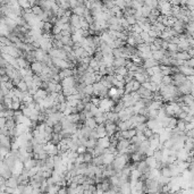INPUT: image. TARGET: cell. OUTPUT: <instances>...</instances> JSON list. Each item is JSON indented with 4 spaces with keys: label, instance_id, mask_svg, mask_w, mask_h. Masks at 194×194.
Wrapping results in <instances>:
<instances>
[{
    "label": "cell",
    "instance_id": "cell-48",
    "mask_svg": "<svg viewBox=\"0 0 194 194\" xmlns=\"http://www.w3.org/2000/svg\"><path fill=\"white\" fill-rule=\"evenodd\" d=\"M32 191H33V187L30 185L24 186V190H23V194H32Z\"/></svg>",
    "mask_w": 194,
    "mask_h": 194
},
{
    "label": "cell",
    "instance_id": "cell-39",
    "mask_svg": "<svg viewBox=\"0 0 194 194\" xmlns=\"http://www.w3.org/2000/svg\"><path fill=\"white\" fill-rule=\"evenodd\" d=\"M18 6L21 7V9H23V10H26V9L31 8L28 1H25V0H21V1H18Z\"/></svg>",
    "mask_w": 194,
    "mask_h": 194
},
{
    "label": "cell",
    "instance_id": "cell-57",
    "mask_svg": "<svg viewBox=\"0 0 194 194\" xmlns=\"http://www.w3.org/2000/svg\"><path fill=\"white\" fill-rule=\"evenodd\" d=\"M186 81H187V82H190V83H193L194 82V76L193 75L186 76Z\"/></svg>",
    "mask_w": 194,
    "mask_h": 194
},
{
    "label": "cell",
    "instance_id": "cell-50",
    "mask_svg": "<svg viewBox=\"0 0 194 194\" xmlns=\"http://www.w3.org/2000/svg\"><path fill=\"white\" fill-rule=\"evenodd\" d=\"M69 2V9H74L75 7L78 6V1L77 0H70V1H68Z\"/></svg>",
    "mask_w": 194,
    "mask_h": 194
},
{
    "label": "cell",
    "instance_id": "cell-6",
    "mask_svg": "<svg viewBox=\"0 0 194 194\" xmlns=\"http://www.w3.org/2000/svg\"><path fill=\"white\" fill-rule=\"evenodd\" d=\"M177 72H178V73H180V74H183L184 76L194 75L193 68L187 67V66H185V65H183V66H179V67H177Z\"/></svg>",
    "mask_w": 194,
    "mask_h": 194
},
{
    "label": "cell",
    "instance_id": "cell-49",
    "mask_svg": "<svg viewBox=\"0 0 194 194\" xmlns=\"http://www.w3.org/2000/svg\"><path fill=\"white\" fill-rule=\"evenodd\" d=\"M85 152H86V148L83 146V145H80V146L77 148V150H76V153H77V154H84Z\"/></svg>",
    "mask_w": 194,
    "mask_h": 194
},
{
    "label": "cell",
    "instance_id": "cell-52",
    "mask_svg": "<svg viewBox=\"0 0 194 194\" xmlns=\"http://www.w3.org/2000/svg\"><path fill=\"white\" fill-rule=\"evenodd\" d=\"M185 66H187V67L190 68H193L194 66V58H191V59H188L187 61H185V64H184Z\"/></svg>",
    "mask_w": 194,
    "mask_h": 194
},
{
    "label": "cell",
    "instance_id": "cell-58",
    "mask_svg": "<svg viewBox=\"0 0 194 194\" xmlns=\"http://www.w3.org/2000/svg\"><path fill=\"white\" fill-rule=\"evenodd\" d=\"M32 194H42V193H41L40 188H33V191H32Z\"/></svg>",
    "mask_w": 194,
    "mask_h": 194
},
{
    "label": "cell",
    "instance_id": "cell-46",
    "mask_svg": "<svg viewBox=\"0 0 194 194\" xmlns=\"http://www.w3.org/2000/svg\"><path fill=\"white\" fill-rule=\"evenodd\" d=\"M51 33H52V35H58V34L61 33V28H60L58 25H53Z\"/></svg>",
    "mask_w": 194,
    "mask_h": 194
},
{
    "label": "cell",
    "instance_id": "cell-38",
    "mask_svg": "<svg viewBox=\"0 0 194 194\" xmlns=\"http://www.w3.org/2000/svg\"><path fill=\"white\" fill-rule=\"evenodd\" d=\"M185 122L184 120H180V119H177V124H176V128L178 131H182V132H185Z\"/></svg>",
    "mask_w": 194,
    "mask_h": 194
},
{
    "label": "cell",
    "instance_id": "cell-13",
    "mask_svg": "<svg viewBox=\"0 0 194 194\" xmlns=\"http://www.w3.org/2000/svg\"><path fill=\"white\" fill-rule=\"evenodd\" d=\"M133 80H135L136 82H139L140 84H143L144 82L149 81V76H148V75H143V74H140V73H136V72H135Z\"/></svg>",
    "mask_w": 194,
    "mask_h": 194
},
{
    "label": "cell",
    "instance_id": "cell-18",
    "mask_svg": "<svg viewBox=\"0 0 194 194\" xmlns=\"http://www.w3.org/2000/svg\"><path fill=\"white\" fill-rule=\"evenodd\" d=\"M165 56V50H162V49H159V50L154 51V52H152V58L156 60V61H160V59Z\"/></svg>",
    "mask_w": 194,
    "mask_h": 194
},
{
    "label": "cell",
    "instance_id": "cell-19",
    "mask_svg": "<svg viewBox=\"0 0 194 194\" xmlns=\"http://www.w3.org/2000/svg\"><path fill=\"white\" fill-rule=\"evenodd\" d=\"M175 59H178V60H183V61H187L188 59H191L190 58V56L187 55V52L186 51H179L176 53V58Z\"/></svg>",
    "mask_w": 194,
    "mask_h": 194
},
{
    "label": "cell",
    "instance_id": "cell-56",
    "mask_svg": "<svg viewBox=\"0 0 194 194\" xmlns=\"http://www.w3.org/2000/svg\"><path fill=\"white\" fill-rule=\"evenodd\" d=\"M5 124H6V118H2V117H0V129L5 127Z\"/></svg>",
    "mask_w": 194,
    "mask_h": 194
},
{
    "label": "cell",
    "instance_id": "cell-8",
    "mask_svg": "<svg viewBox=\"0 0 194 194\" xmlns=\"http://www.w3.org/2000/svg\"><path fill=\"white\" fill-rule=\"evenodd\" d=\"M109 144L110 141L108 136H104V137H101V139H98L97 140V145L102 148V149H108L109 148Z\"/></svg>",
    "mask_w": 194,
    "mask_h": 194
},
{
    "label": "cell",
    "instance_id": "cell-54",
    "mask_svg": "<svg viewBox=\"0 0 194 194\" xmlns=\"http://www.w3.org/2000/svg\"><path fill=\"white\" fill-rule=\"evenodd\" d=\"M57 194H68L67 192V187H60L59 191L57 192Z\"/></svg>",
    "mask_w": 194,
    "mask_h": 194
},
{
    "label": "cell",
    "instance_id": "cell-51",
    "mask_svg": "<svg viewBox=\"0 0 194 194\" xmlns=\"http://www.w3.org/2000/svg\"><path fill=\"white\" fill-rule=\"evenodd\" d=\"M136 134H137V132H136V129H135V128H131V129H128V135H129V140H131L132 137L136 136Z\"/></svg>",
    "mask_w": 194,
    "mask_h": 194
},
{
    "label": "cell",
    "instance_id": "cell-45",
    "mask_svg": "<svg viewBox=\"0 0 194 194\" xmlns=\"http://www.w3.org/2000/svg\"><path fill=\"white\" fill-rule=\"evenodd\" d=\"M100 100H101V99H99L98 97H91V100H90V102L92 103L93 106H95V107H99Z\"/></svg>",
    "mask_w": 194,
    "mask_h": 194
},
{
    "label": "cell",
    "instance_id": "cell-9",
    "mask_svg": "<svg viewBox=\"0 0 194 194\" xmlns=\"http://www.w3.org/2000/svg\"><path fill=\"white\" fill-rule=\"evenodd\" d=\"M17 186H18V182H17V176L13 175L10 178L6 179V187H10V188H14L16 190Z\"/></svg>",
    "mask_w": 194,
    "mask_h": 194
},
{
    "label": "cell",
    "instance_id": "cell-4",
    "mask_svg": "<svg viewBox=\"0 0 194 194\" xmlns=\"http://www.w3.org/2000/svg\"><path fill=\"white\" fill-rule=\"evenodd\" d=\"M103 125H104V128H106V134H107L108 137L114 136V134L118 131V129H117V125H116V124H114V123H110V122H108V120H107Z\"/></svg>",
    "mask_w": 194,
    "mask_h": 194
},
{
    "label": "cell",
    "instance_id": "cell-53",
    "mask_svg": "<svg viewBox=\"0 0 194 194\" xmlns=\"http://www.w3.org/2000/svg\"><path fill=\"white\" fill-rule=\"evenodd\" d=\"M193 126H194L193 123H186L185 124V132H187V131H192V129H193Z\"/></svg>",
    "mask_w": 194,
    "mask_h": 194
},
{
    "label": "cell",
    "instance_id": "cell-1",
    "mask_svg": "<svg viewBox=\"0 0 194 194\" xmlns=\"http://www.w3.org/2000/svg\"><path fill=\"white\" fill-rule=\"evenodd\" d=\"M129 160H131V159H129V156H126V154L117 156V157H115V159L112 161L111 167H112V169H114L116 173H117V171H120L125 166L128 165Z\"/></svg>",
    "mask_w": 194,
    "mask_h": 194
},
{
    "label": "cell",
    "instance_id": "cell-30",
    "mask_svg": "<svg viewBox=\"0 0 194 194\" xmlns=\"http://www.w3.org/2000/svg\"><path fill=\"white\" fill-rule=\"evenodd\" d=\"M144 6H146V7H149V8H151V9L158 8V1L146 0V1H144Z\"/></svg>",
    "mask_w": 194,
    "mask_h": 194
},
{
    "label": "cell",
    "instance_id": "cell-34",
    "mask_svg": "<svg viewBox=\"0 0 194 194\" xmlns=\"http://www.w3.org/2000/svg\"><path fill=\"white\" fill-rule=\"evenodd\" d=\"M176 124H177V118L176 117H171L166 128H169L170 131H173L174 128H176Z\"/></svg>",
    "mask_w": 194,
    "mask_h": 194
},
{
    "label": "cell",
    "instance_id": "cell-7",
    "mask_svg": "<svg viewBox=\"0 0 194 194\" xmlns=\"http://www.w3.org/2000/svg\"><path fill=\"white\" fill-rule=\"evenodd\" d=\"M180 99H182V102L184 103V106H187L190 108H193V94L182 95Z\"/></svg>",
    "mask_w": 194,
    "mask_h": 194
},
{
    "label": "cell",
    "instance_id": "cell-21",
    "mask_svg": "<svg viewBox=\"0 0 194 194\" xmlns=\"http://www.w3.org/2000/svg\"><path fill=\"white\" fill-rule=\"evenodd\" d=\"M95 132H97V134H98V137H99V139L107 136V134H106V128H104V125H98L97 128H95Z\"/></svg>",
    "mask_w": 194,
    "mask_h": 194
},
{
    "label": "cell",
    "instance_id": "cell-17",
    "mask_svg": "<svg viewBox=\"0 0 194 194\" xmlns=\"http://www.w3.org/2000/svg\"><path fill=\"white\" fill-rule=\"evenodd\" d=\"M83 125L85 127H87V128H90V129H95L97 126H98V124L95 123V120L94 118H89V119H85V122L83 123Z\"/></svg>",
    "mask_w": 194,
    "mask_h": 194
},
{
    "label": "cell",
    "instance_id": "cell-42",
    "mask_svg": "<svg viewBox=\"0 0 194 194\" xmlns=\"http://www.w3.org/2000/svg\"><path fill=\"white\" fill-rule=\"evenodd\" d=\"M142 134H143V136L146 139V140H149L152 135H153V132H152L150 128H148V127H146V128L143 131V133H142Z\"/></svg>",
    "mask_w": 194,
    "mask_h": 194
},
{
    "label": "cell",
    "instance_id": "cell-27",
    "mask_svg": "<svg viewBox=\"0 0 194 194\" xmlns=\"http://www.w3.org/2000/svg\"><path fill=\"white\" fill-rule=\"evenodd\" d=\"M97 145V140L94 139H87L85 142V148L86 149H94V146Z\"/></svg>",
    "mask_w": 194,
    "mask_h": 194
},
{
    "label": "cell",
    "instance_id": "cell-26",
    "mask_svg": "<svg viewBox=\"0 0 194 194\" xmlns=\"http://www.w3.org/2000/svg\"><path fill=\"white\" fill-rule=\"evenodd\" d=\"M52 27H53V25L51 24L50 22H47V23H44V24H43V27H42V33H49V34H51Z\"/></svg>",
    "mask_w": 194,
    "mask_h": 194
},
{
    "label": "cell",
    "instance_id": "cell-5",
    "mask_svg": "<svg viewBox=\"0 0 194 194\" xmlns=\"http://www.w3.org/2000/svg\"><path fill=\"white\" fill-rule=\"evenodd\" d=\"M44 64L43 63H40V61H34L32 64H30V69L32 70L34 75H40L42 73V69Z\"/></svg>",
    "mask_w": 194,
    "mask_h": 194
},
{
    "label": "cell",
    "instance_id": "cell-41",
    "mask_svg": "<svg viewBox=\"0 0 194 194\" xmlns=\"http://www.w3.org/2000/svg\"><path fill=\"white\" fill-rule=\"evenodd\" d=\"M70 39H72L73 43H81L83 38H82L81 35H78V34H72V35H70Z\"/></svg>",
    "mask_w": 194,
    "mask_h": 194
},
{
    "label": "cell",
    "instance_id": "cell-24",
    "mask_svg": "<svg viewBox=\"0 0 194 194\" xmlns=\"http://www.w3.org/2000/svg\"><path fill=\"white\" fill-rule=\"evenodd\" d=\"M66 118L72 123V124H78L80 123V114H72L67 116Z\"/></svg>",
    "mask_w": 194,
    "mask_h": 194
},
{
    "label": "cell",
    "instance_id": "cell-25",
    "mask_svg": "<svg viewBox=\"0 0 194 194\" xmlns=\"http://www.w3.org/2000/svg\"><path fill=\"white\" fill-rule=\"evenodd\" d=\"M56 86H57V83L52 82V81H49L48 82V85H47V92L48 93H53L56 92Z\"/></svg>",
    "mask_w": 194,
    "mask_h": 194
},
{
    "label": "cell",
    "instance_id": "cell-37",
    "mask_svg": "<svg viewBox=\"0 0 194 194\" xmlns=\"http://www.w3.org/2000/svg\"><path fill=\"white\" fill-rule=\"evenodd\" d=\"M0 43H1L2 45H5V47H10V45H13V43L10 42V40H9L7 36H0Z\"/></svg>",
    "mask_w": 194,
    "mask_h": 194
},
{
    "label": "cell",
    "instance_id": "cell-11",
    "mask_svg": "<svg viewBox=\"0 0 194 194\" xmlns=\"http://www.w3.org/2000/svg\"><path fill=\"white\" fill-rule=\"evenodd\" d=\"M158 65H159L158 61H156L153 58H150V59L144 60L143 64H142V67L145 68V69H149V68H152V67H154V66H158Z\"/></svg>",
    "mask_w": 194,
    "mask_h": 194
},
{
    "label": "cell",
    "instance_id": "cell-20",
    "mask_svg": "<svg viewBox=\"0 0 194 194\" xmlns=\"http://www.w3.org/2000/svg\"><path fill=\"white\" fill-rule=\"evenodd\" d=\"M145 162H146L148 167H149L150 169H154L156 168V166H157V162H158V161L156 160V159L153 158V156H152V157H146Z\"/></svg>",
    "mask_w": 194,
    "mask_h": 194
},
{
    "label": "cell",
    "instance_id": "cell-43",
    "mask_svg": "<svg viewBox=\"0 0 194 194\" xmlns=\"http://www.w3.org/2000/svg\"><path fill=\"white\" fill-rule=\"evenodd\" d=\"M167 51H170V52H178L177 44H173V43H168V48H167Z\"/></svg>",
    "mask_w": 194,
    "mask_h": 194
},
{
    "label": "cell",
    "instance_id": "cell-15",
    "mask_svg": "<svg viewBox=\"0 0 194 194\" xmlns=\"http://www.w3.org/2000/svg\"><path fill=\"white\" fill-rule=\"evenodd\" d=\"M126 64H127V59H125V58H115V59H114L112 66H114L115 68L125 67Z\"/></svg>",
    "mask_w": 194,
    "mask_h": 194
},
{
    "label": "cell",
    "instance_id": "cell-47",
    "mask_svg": "<svg viewBox=\"0 0 194 194\" xmlns=\"http://www.w3.org/2000/svg\"><path fill=\"white\" fill-rule=\"evenodd\" d=\"M140 87H141V84H140L139 82H136L135 80H133V84H132V92H136Z\"/></svg>",
    "mask_w": 194,
    "mask_h": 194
},
{
    "label": "cell",
    "instance_id": "cell-2",
    "mask_svg": "<svg viewBox=\"0 0 194 194\" xmlns=\"http://www.w3.org/2000/svg\"><path fill=\"white\" fill-rule=\"evenodd\" d=\"M114 106L115 103L112 102L111 99L109 98H104V99H101L100 100V103H99V110L102 111V112H109V111H112L114 109Z\"/></svg>",
    "mask_w": 194,
    "mask_h": 194
},
{
    "label": "cell",
    "instance_id": "cell-10",
    "mask_svg": "<svg viewBox=\"0 0 194 194\" xmlns=\"http://www.w3.org/2000/svg\"><path fill=\"white\" fill-rule=\"evenodd\" d=\"M33 55L36 61L42 63L43 59H44V57H45V55H47V52H44L42 49H35V50L33 51Z\"/></svg>",
    "mask_w": 194,
    "mask_h": 194
},
{
    "label": "cell",
    "instance_id": "cell-22",
    "mask_svg": "<svg viewBox=\"0 0 194 194\" xmlns=\"http://www.w3.org/2000/svg\"><path fill=\"white\" fill-rule=\"evenodd\" d=\"M16 61H17V65H18V67L19 68H28L30 67V64L26 61L24 57H19V58H17Z\"/></svg>",
    "mask_w": 194,
    "mask_h": 194
},
{
    "label": "cell",
    "instance_id": "cell-23",
    "mask_svg": "<svg viewBox=\"0 0 194 194\" xmlns=\"http://www.w3.org/2000/svg\"><path fill=\"white\" fill-rule=\"evenodd\" d=\"M99 66H100V63L98 61V60H95L94 58H91L90 60V63H89V67L92 68L94 72H98V69H99Z\"/></svg>",
    "mask_w": 194,
    "mask_h": 194
},
{
    "label": "cell",
    "instance_id": "cell-55",
    "mask_svg": "<svg viewBox=\"0 0 194 194\" xmlns=\"http://www.w3.org/2000/svg\"><path fill=\"white\" fill-rule=\"evenodd\" d=\"M186 52H187V55L190 56V58H193V56H194V48H190V49L186 51Z\"/></svg>",
    "mask_w": 194,
    "mask_h": 194
},
{
    "label": "cell",
    "instance_id": "cell-3",
    "mask_svg": "<svg viewBox=\"0 0 194 194\" xmlns=\"http://www.w3.org/2000/svg\"><path fill=\"white\" fill-rule=\"evenodd\" d=\"M60 84L63 89H70V87H75L77 82L74 76H70V77H66L63 81H60Z\"/></svg>",
    "mask_w": 194,
    "mask_h": 194
},
{
    "label": "cell",
    "instance_id": "cell-35",
    "mask_svg": "<svg viewBox=\"0 0 194 194\" xmlns=\"http://www.w3.org/2000/svg\"><path fill=\"white\" fill-rule=\"evenodd\" d=\"M83 93L85 95H89V97H92L93 95V85H85Z\"/></svg>",
    "mask_w": 194,
    "mask_h": 194
},
{
    "label": "cell",
    "instance_id": "cell-14",
    "mask_svg": "<svg viewBox=\"0 0 194 194\" xmlns=\"http://www.w3.org/2000/svg\"><path fill=\"white\" fill-rule=\"evenodd\" d=\"M162 106H163V102L152 100V101L149 103V106H148L146 108H148V110H159Z\"/></svg>",
    "mask_w": 194,
    "mask_h": 194
},
{
    "label": "cell",
    "instance_id": "cell-12",
    "mask_svg": "<svg viewBox=\"0 0 194 194\" xmlns=\"http://www.w3.org/2000/svg\"><path fill=\"white\" fill-rule=\"evenodd\" d=\"M23 166H24L25 170H30L31 168H34L36 166V160L33 159V158H28L23 162Z\"/></svg>",
    "mask_w": 194,
    "mask_h": 194
},
{
    "label": "cell",
    "instance_id": "cell-29",
    "mask_svg": "<svg viewBox=\"0 0 194 194\" xmlns=\"http://www.w3.org/2000/svg\"><path fill=\"white\" fill-rule=\"evenodd\" d=\"M31 10H32V14L33 15H35V16H40L41 14L43 13V9L40 7V6H38V5H35V6H33L32 8H31Z\"/></svg>",
    "mask_w": 194,
    "mask_h": 194
},
{
    "label": "cell",
    "instance_id": "cell-31",
    "mask_svg": "<svg viewBox=\"0 0 194 194\" xmlns=\"http://www.w3.org/2000/svg\"><path fill=\"white\" fill-rule=\"evenodd\" d=\"M92 160H93V157L91 153H89V152H85L84 154H83V161H84V163L86 165H90V163H92Z\"/></svg>",
    "mask_w": 194,
    "mask_h": 194
},
{
    "label": "cell",
    "instance_id": "cell-36",
    "mask_svg": "<svg viewBox=\"0 0 194 194\" xmlns=\"http://www.w3.org/2000/svg\"><path fill=\"white\" fill-rule=\"evenodd\" d=\"M141 13H142V17H145V18H148V16L150 15V13H151V8H149V7H146V6H142L141 7Z\"/></svg>",
    "mask_w": 194,
    "mask_h": 194
},
{
    "label": "cell",
    "instance_id": "cell-28",
    "mask_svg": "<svg viewBox=\"0 0 194 194\" xmlns=\"http://www.w3.org/2000/svg\"><path fill=\"white\" fill-rule=\"evenodd\" d=\"M128 73V70L126 69V67H118V68H115V74L117 75H120L123 77H125Z\"/></svg>",
    "mask_w": 194,
    "mask_h": 194
},
{
    "label": "cell",
    "instance_id": "cell-32",
    "mask_svg": "<svg viewBox=\"0 0 194 194\" xmlns=\"http://www.w3.org/2000/svg\"><path fill=\"white\" fill-rule=\"evenodd\" d=\"M111 55L114 56V58H124V57H123V51H122V48H116V49H112Z\"/></svg>",
    "mask_w": 194,
    "mask_h": 194
},
{
    "label": "cell",
    "instance_id": "cell-44",
    "mask_svg": "<svg viewBox=\"0 0 194 194\" xmlns=\"http://www.w3.org/2000/svg\"><path fill=\"white\" fill-rule=\"evenodd\" d=\"M125 18V17H124ZM126 21H127V23H128V25L129 26H133L136 24V18H135L134 16H128L126 17Z\"/></svg>",
    "mask_w": 194,
    "mask_h": 194
},
{
    "label": "cell",
    "instance_id": "cell-33",
    "mask_svg": "<svg viewBox=\"0 0 194 194\" xmlns=\"http://www.w3.org/2000/svg\"><path fill=\"white\" fill-rule=\"evenodd\" d=\"M16 89H18L19 91H22V92H27V90H28V87H27V85H26V83L22 80L18 84L16 85Z\"/></svg>",
    "mask_w": 194,
    "mask_h": 194
},
{
    "label": "cell",
    "instance_id": "cell-40",
    "mask_svg": "<svg viewBox=\"0 0 194 194\" xmlns=\"http://www.w3.org/2000/svg\"><path fill=\"white\" fill-rule=\"evenodd\" d=\"M61 131H63V127H61V124H60V123L55 124V125L52 126V132H53L55 134H60Z\"/></svg>",
    "mask_w": 194,
    "mask_h": 194
},
{
    "label": "cell",
    "instance_id": "cell-16",
    "mask_svg": "<svg viewBox=\"0 0 194 194\" xmlns=\"http://www.w3.org/2000/svg\"><path fill=\"white\" fill-rule=\"evenodd\" d=\"M70 10H72V14H74L78 17H83L84 16L85 7L84 6H77V7H75L74 9H70Z\"/></svg>",
    "mask_w": 194,
    "mask_h": 194
}]
</instances>
